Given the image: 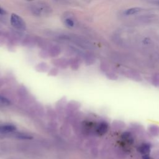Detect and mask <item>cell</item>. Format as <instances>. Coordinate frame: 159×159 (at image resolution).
I'll list each match as a JSON object with an SVG mask.
<instances>
[{"label": "cell", "mask_w": 159, "mask_h": 159, "mask_svg": "<svg viewBox=\"0 0 159 159\" xmlns=\"http://www.w3.org/2000/svg\"><path fill=\"white\" fill-rule=\"evenodd\" d=\"M16 129V127L11 124L0 125V132L1 133H9L14 132Z\"/></svg>", "instance_id": "obj_2"}, {"label": "cell", "mask_w": 159, "mask_h": 159, "mask_svg": "<svg viewBox=\"0 0 159 159\" xmlns=\"http://www.w3.org/2000/svg\"><path fill=\"white\" fill-rule=\"evenodd\" d=\"M65 22H66V24L68 26H70V27H72V26L73 25V24H74L73 20H71V19H66Z\"/></svg>", "instance_id": "obj_7"}, {"label": "cell", "mask_w": 159, "mask_h": 159, "mask_svg": "<svg viewBox=\"0 0 159 159\" xmlns=\"http://www.w3.org/2000/svg\"><path fill=\"white\" fill-rule=\"evenodd\" d=\"M150 150V147L149 144L148 143H143L139 148V151L140 152V153L143 154V156L147 155L149 153Z\"/></svg>", "instance_id": "obj_4"}, {"label": "cell", "mask_w": 159, "mask_h": 159, "mask_svg": "<svg viewBox=\"0 0 159 159\" xmlns=\"http://www.w3.org/2000/svg\"><path fill=\"white\" fill-rule=\"evenodd\" d=\"M108 129V125L106 122H102L99 124L97 128V132L99 135L104 134Z\"/></svg>", "instance_id": "obj_3"}, {"label": "cell", "mask_w": 159, "mask_h": 159, "mask_svg": "<svg viewBox=\"0 0 159 159\" xmlns=\"http://www.w3.org/2000/svg\"><path fill=\"white\" fill-rule=\"evenodd\" d=\"M6 12L5 10H4L3 9H2L1 7H0V14H6Z\"/></svg>", "instance_id": "obj_8"}, {"label": "cell", "mask_w": 159, "mask_h": 159, "mask_svg": "<svg viewBox=\"0 0 159 159\" xmlns=\"http://www.w3.org/2000/svg\"><path fill=\"white\" fill-rule=\"evenodd\" d=\"M11 23L15 28L19 30L25 29V23L19 16L12 14L11 16Z\"/></svg>", "instance_id": "obj_1"}, {"label": "cell", "mask_w": 159, "mask_h": 159, "mask_svg": "<svg viewBox=\"0 0 159 159\" xmlns=\"http://www.w3.org/2000/svg\"><path fill=\"white\" fill-rule=\"evenodd\" d=\"M157 2V4L159 6V1H157V2Z\"/></svg>", "instance_id": "obj_9"}, {"label": "cell", "mask_w": 159, "mask_h": 159, "mask_svg": "<svg viewBox=\"0 0 159 159\" xmlns=\"http://www.w3.org/2000/svg\"><path fill=\"white\" fill-rule=\"evenodd\" d=\"M141 10H142V9L140 7H131V8L126 9L124 12V14L125 15V16H130V15H133V14H137V13L139 12Z\"/></svg>", "instance_id": "obj_5"}, {"label": "cell", "mask_w": 159, "mask_h": 159, "mask_svg": "<svg viewBox=\"0 0 159 159\" xmlns=\"http://www.w3.org/2000/svg\"><path fill=\"white\" fill-rule=\"evenodd\" d=\"M122 139L124 140H125V141L127 142H132L133 141V138H132V136L131 135V134L129 133V132H124L123 134H122Z\"/></svg>", "instance_id": "obj_6"}]
</instances>
